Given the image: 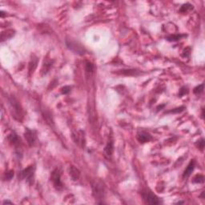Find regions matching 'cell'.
Returning <instances> with one entry per match:
<instances>
[{"label":"cell","instance_id":"11","mask_svg":"<svg viewBox=\"0 0 205 205\" xmlns=\"http://www.w3.org/2000/svg\"><path fill=\"white\" fill-rule=\"evenodd\" d=\"M69 174L71 175V177L74 180H77L78 178H79V175H80V172L78 171V169L76 168V167L71 166L70 168Z\"/></svg>","mask_w":205,"mask_h":205},{"label":"cell","instance_id":"17","mask_svg":"<svg viewBox=\"0 0 205 205\" xmlns=\"http://www.w3.org/2000/svg\"><path fill=\"white\" fill-rule=\"evenodd\" d=\"M204 84H201V85H199V86H197L196 88H194V93L195 94H200L202 93L203 90H204Z\"/></svg>","mask_w":205,"mask_h":205},{"label":"cell","instance_id":"20","mask_svg":"<svg viewBox=\"0 0 205 205\" xmlns=\"http://www.w3.org/2000/svg\"><path fill=\"white\" fill-rule=\"evenodd\" d=\"M196 145H197L198 148H199V149L203 150V149H204V139H202L201 140H199V142H197V143H196Z\"/></svg>","mask_w":205,"mask_h":205},{"label":"cell","instance_id":"22","mask_svg":"<svg viewBox=\"0 0 205 205\" xmlns=\"http://www.w3.org/2000/svg\"><path fill=\"white\" fill-rule=\"evenodd\" d=\"M13 176H14V172H13V171H10V172H8L6 174V179L7 180H11Z\"/></svg>","mask_w":205,"mask_h":205},{"label":"cell","instance_id":"23","mask_svg":"<svg viewBox=\"0 0 205 205\" xmlns=\"http://www.w3.org/2000/svg\"><path fill=\"white\" fill-rule=\"evenodd\" d=\"M3 204H12V203L11 202V201H9V200H5V201L3 202Z\"/></svg>","mask_w":205,"mask_h":205},{"label":"cell","instance_id":"1","mask_svg":"<svg viewBox=\"0 0 205 205\" xmlns=\"http://www.w3.org/2000/svg\"><path fill=\"white\" fill-rule=\"evenodd\" d=\"M9 104L13 117L17 120L21 121L23 117V110H22L19 102L17 101L15 97L11 96L9 98Z\"/></svg>","mask_w":205,"mask_h":205},{"label":"cell","instance_id":"3","mask_svg":"<svg viewBox=\"0 0 205 205\" xmlns=\"http://www.w3.org/2000/svg\"><path fill=\"white\" fill-rule=\"evenodd\" d=\"M92 190H93L94 196L97 199H102L105 193V187L102 181L96 180L92 184Z\"/></svg>","mask_w":205,"mask_h":205},{"label":"cell","instance_id":"4","mask_svg":"<svg viewBox=\"0 0 205 205\" xmlns=\"http://www.w3.org/2000/svg\"><path fill=\"white\" fill-rule=\"evenodd\" d=\"M142 196L144 202L148 204H159L161 203L159 197H157L149 189L143 191L142 192Z\"/></svg>","mask_w":205,"mask_h":205},{"label":"cell","instance_id":"15","mask_svg":"<svg viewBox=\"0 0 205 205\" xmlns=\"http://www.w3.org/2000/svg\"><path fill=\"white\" fill-rule=\"evenodd\" d=\"M185 36L184 35H171L167 38L168 40L169 41H178L179 39H180L182 37Z\"/></svg>","mask_w":205,"mask_h":205},{"label":"cell","instance_id":"16","mask_svg":"<svg viewBox=\"0 0 205 205\" xmlns=\"http://www.w3.org/2000/svg\"><path fill=\"white\" fill-rule=\"evenodd\" d=\"M193 6L191 5V4H189V3H187V4H184V5H183V6H181L180 8V12H187V11H189V10L192 9Z\"/></svg>","mask_w":205,"mask_h":205},{"label":"cell","instance_id":"2","mask_svg":"<svg viewBox=\"0 0 205 205\" xmlns=\"http://www.w3.org/2000/svg\"><path fill=\"white\" fill-rule=\"evenodd\" d=\"M66 45L67 47V48L71 50V51H73L74 53L76 54H78L79 55H83L86 53V50L83 47L82 44H80L79 42L76 41V40H73V39H66Z\"/></svg>","mask_w":205,"mask_h":205},{"label":"cell","instance_id":"21","mask_svg":"<svg viewBox=\"0 0 205 205\" xmlns=\"http://www.w3.org/2000/svg\"><path fill=\"white\" fill-rule=\"evenodd\" d=\"M187 92H188V89H187V88H186V87H183V88H181L180 90V96H183V95H184L185 94H187Z\"/></svg>","mask_w":205,"mask_h":205},{"label":"cell","instance_id":"5","mask_svg":"<svg viewBox=\"0 0 205 205\" xmlns=\"http://www.w3.org/2000/svg\"><path fill=\"white\" fill-rule=\"evenodd\" d=\"M51 180L53 182L54 187L58 190H61L63 188V183L61 181V173L59 169L54 170L51 175Z\"/></svg>","mask_w":205,"mask_h":205},{"label":"cell","instance_id":"8","mask_svg":"<svg viewBox=\"0 0 205 205\" xmlns=\"http://www.w3.org/2000/svg\"><path fill=\"white\" fill-rule=\"evenodd\" d=\"M137 139L139 140V143L141 144H145L147 142L151 141L152 139V137L149 133L146 132L144 131H141L137 133Z\"/></svg>","mask_w":205,"mask_h":205},{"label":"cell","instance_id":"7","mask_svg":"<svg viewBox=\"0 0 205 205\" xmlns=\"http://www.w3.org/2000/svg\"><path fill=\"white\" fill-rule=\"evenodd\" d=\"M24 137L26 140H27L28 145L30 146V147H32L35 144V141H36V134L32 130L27 128L26 131H25Z\"/></svg>","mask_w":205,"mask_h":205},{"label":"cell","instance_id":"13","mask_svg":"<svg viewBox=\"0 0 205 205\" xmlns=\"http://www.w3.org/2000/svg\"><path fill=\"white\" fill-rule=\"evenodd\" d=\"M192 182L196 184H203L204 182V176L202 175H197L193 179Z\"/></svg>","mask_w":205,"mask_h":205},{"label":"cell","instance_id":"10","mask_svg":"<svg viewBox=\"0 0 205 205\" xmlns=\"http://www.w3.org/2000/svg\"><path fill=\"white\" fill-rule=\"evenodd\" d=\"M8 140H9V142L11 144L15 145V146H18V145L20 144V143H21V140L19 139V137L15 132L11 133L8 136Z\"/></svg>","mask_w":205,"mask_h":205},{"label":"cell","instance_id":"12","mask_svg":"<svg viewBox=\"0 0 205 205\" xmlns=\"http://www.w3.org/2000/svg\"><path fill=\"white\" fill-rule=\"evenodd\" d=\"M114 151V146H113V142H109L106 145L104 148V154L107 156H111Z\"/></svg>","mask_w":205,"mask_h":205},{"label":"cell","instance_id":"9","mask_svg":"<svg viewBox=\"0 0 205 205\" xmlns=\"http://www.w3.org/2000/svg\"><path fill=\"white\" fill-rule=\"evenodd\" d=\"M195 164H196L195 160H191V162L189 163V164L187 165V168L184 170V175H183V177H184V178H187V177H189V176H190L191 174L192 173L193 170H194V168H195Z\"/></svg>","mask_w":205,"mask_h":205},{"label":"cell","instance_id":"6","mask_svg":"<svg viewBox=\"0 0 205 205\" xmlns=\"http://www.w3.org/2000/svg\"><path fill=\"white\" fill-rule=\"evenodd\" d=\"M35 168L34 166H29L22 172V177L25 179L30 184H32L34 182V175H35Z\"/></svg>","mask_w":205,"mask_h":205},{"label":"cell","instance_id":"18","mask_svg":"<svg viewBox=\"0 0 205 205\" xmlns=\"http://www.w3.org/2000/svg\"><path fill=\"white\" fill-rule=\"evenodd\" d=\"M184 107H177V108H175L173 109V110H172V111H170V112H168V113H180V112H183L184 110Z\"/></svg>","mask_w":205,"mask_h":205},{"label":"cell","instance_id":"14","mask_svg":"<svg viewBox=\"0 0 205 205\" xmlns=\"http://www.w3.org/2000/svg\"><path fill=\"white\" fill-rule=\"evenodd\" d=\"M85 70L88 73H92L94 71V65L90 62H87L85 64Z\"/></svg>","mask_w":205,"mask_h":205},{"label":"cell","instance_id":"19","mask_svg":"<svg viewBox=\"0 0 205 205\" xmlns=\"http://www.w3.org/2000/svg\"><path fill=\"white\" fill-rule=\"evenodd\" d=\"M71 88L70 86H65L64 88H62V90H61V92H62V94H64V95H66V94L69 93L70 91H71Z\"/></svg>","mask_w":205,"mask_h":205}]
</instances>
